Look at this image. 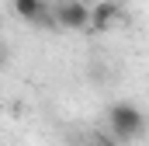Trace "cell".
I'll return each instance as SVG.
<instances>
[{
	"mask_svg": "<svg viewBox=\"0 0 149 146\" xmlns=\"http://www.w3.org/2000/svg\"><path fill=\"white\" fill-rule=\"evenodd\" d=\"M14 11L17 18H24L28 25H42L49 18V4L45 0H14Z\"/></svg>",
	"mask_w": 149,
	"mask_h": 146,
	"instance_id": "277c9868",
	"label": "cell"
},
{
	"mask_svg": "<svg viewBox=\"0 0 149 146\" xmlns=\"http://www.w3.org/2000/svg\"><path fill=\"white\" fill-rule=\"evenodd\" d=\"M118 18H121V4H118V0H101V4H94L90 32H108L111 25H118Z\"/></svg>",
	"mask_w": 149,
	"mask_h": 146,
	"instance_id": "3957f363",
	"label": "cell"
},
{
	"mask_svg": "<svg viewBox=\"0 0 149 146\" xmlns=\"http://www.w3.org/2000/svg\"><path fill=\"white\" fill-rule=\"evenodd\" d=\"M108 125H111V136L114 139H121V143H128V139H142L146 136V115L135 108V105H128V101H114L111 108H108Z\"/></svg>",
	"mask_w": 149,
	"mask_h": 146,
	"instance_id": "6da1fadb",
	"label": "cell"
},
{
	"mask_svg": "<svg viewBox=\"0 0 149 146\" xmlns=\"http://www.w3.org/2000/svg\"><path fill=\"white\" fill-rule=\"evenodd\" d=\"M52 18H56V25L66 28V32H83V28H90L94 4H83V0H63V4H56Z\"/></svg>",
	"mask_w": 149,
	"mask_h": 146,
	"instance_id": "7a4b0ae2",
	"label": "cell"
}]
</instances>
